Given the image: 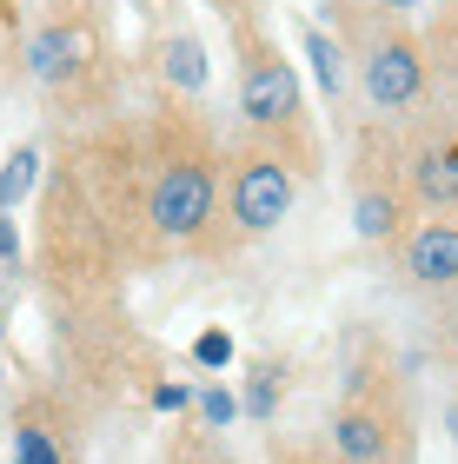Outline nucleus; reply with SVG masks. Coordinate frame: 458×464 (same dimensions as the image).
<instances>
[{
    "label": "nucleus",
    "mask_w": 458,
    "mask_h": 464,
    "mask_svg": "<svg viewBox=\"0 0 458 464\" xmlns=\"http://www.w3.org/2000/svg\"><path fill=\"white\" fill-rule=\"evenodd\" d=\"M239 107H246V120H259V126L293 120L299 113L293 67H286V60H253V67H246V87H239Z\"/></svg>",
    "instance_id": "obj_3"
},
{
    "label": "nucleus",
    "mask_w": 458,
    "mask_h": 464,
    "mask_svg": "<svg viewBox=\"0 0 458 464\" xmlns=\"http://www.w3.org/2000/svg\"><path fill=\"white\" fill-rule=\"evenodd\" d=\"M452 438H458V411H452Z\"/></svg>",
    "instance_id": "obj_21"
},
{
    "label": "nucleus",
    "mask_w": 458,
    "mask_h": 464,
    "mask_svg": "<svg viewBox=\"0 0 458 464\" xmlns=\"http://www.w3.org/2000/svg\"><path fill=\"white\" fill-rule=\"evenodd\" d=\"M34 146H20V153L7 160V166H0V213H14V206L20 199H27V186H34Z\"/></svg>",
    "instance_id": "obj_9"
},
{
    "label": "nucleus",
    "mask_w": 458,
    "mask_h": 464,
    "mask_svg": "<svg viewBox=\"0 0 458 464\" xmlns=\"http://www.w3.org/2000/svg\"><path fill=\"white\" fill-rule=\"evenodd\" d=\"M452 352H458V319H452Z\"/></svg>",
    "instance_id": "obj_20"
},
{
    "label": "nucleus",
    "mask_w": 458,
    "mask_h": 464,
    "mask_svg": "<svg viewBox=\"0 0 458 464\" xmlns=\"http://www.w3.org/2000/svg\"><path fill=\"white\" fill-rule=\"evenodd\" d=\"M193 365H233V339H226V332H200L193 339Z\"/></svg>",
    "instance_id": "obj_14"
},
{
    "label": "nucleus",
    "mask_w": 458,
    "mask_h": 464,
    "mask_svg": "<svg viewBox=\"0 0 458 464\" xmlns=\"http://www.w3.org/2000/svg\"><path fill=\"white\" fill-rule=\"evenodd\" d=\"M405 266H412V279H419V285H452V279H458V226H439V219H432L419 239H412Z\"/></svg>",
    "instance_id": "obj_5"
},
{
    "label": "nucleus",
    "mask_w": 458,
    "mask_h": 464,
    "mask_svg": "<svg viewBox=\"0 0 458 464\" xmlns=\"http://www.w3.org/2000/svg\"><path fill=\"white\" fill-rule=\"evenodd\" d=\"M166 73H173L186 93L206 87V53H200V40H173V47H166Z\"/></svg>",
    "instance_id": "obj_11"
},
{
    "label": "nucleus",
    "mask_w": 458,
    "mask_h": 464,
    "mask_svg": "<svg viewBox=\"0 0 458 464\" xmlns=\"http://www.w3.org/2000/svg\"><path fill=\"white\" fill-rule=\"evenodd\" d=\"M385 7H419V0H385Z\"/></svg>",
    "instance_id": "obj_19"
},
{
    "label": "nucleus",
    "mask_w": 458,
    "mask_h": 464,
    "mask_svg": "<svg viewBox=\"0 0 458 464\" xmlns=\"http://www.w3.org/2000/svg\"><path fill=\"white\" fill-rule=\"evenodd\" d=\"M332 445H339L352 464H372V458H385V431L372 425V418L352 411V418H339V425H332Z\"/></svg>",
    "instance_id": "obj_8"
},
{
    "label": "nucleus",
    "mask_w": 458,
    "mask_h": 464,
    "mask_svg": "<svg viewBox=\"0 0 458 464\" xmlns=\"http://www.w3.org/2000/svg\"><path fill=\"white\" fill-rule=\"evenodd\" d=\"M213 213V179L206 166H166L160 186H153V226L173 232V239H193Z\"/></svg>",
    "instance_id": "obj_1"
},
{
    "label": "nucleus",
    "mask_w": 458,
    "mask_h": 464,
    "mask_svg": "<svg viewBox=\"0 0 458 464\" xmlns=\"http://www.w3.org/2000/svg\"><path fill=\"white\" fill-rule=\"evenodd\" d=\"M419 87H425V67H419V53H412L405 40H385V47L365 60V93L379 100V107H412Z\"/></svg>",
    "instance_id": "obj_4"
},
{
    "label": "nucleus",
    "mask_w": 458,
    "mask_h": 464,
    "mask_svg": "<svg viewBox=\"0 0 458 464\" xmlns=\"http://www.w3.org/2000/svg\"><path fill=\"white\" fill-rule=\"evenodd\" d=\"M14 464H67V458H60V445L40 425H20L14 431Z\"/></svg>",
    "instance_id": "obj_13"
},
{
    "label": "nucleus",
    "mask_w": 458,
    "mask_h": 464,
    "mask_svg": "<svg viewBox=\"0 0 458 464\" xmlns=\"http://www.w3.org/2000/svg\"><path fill=\"white\" fill-rule=\"evenodd\" d=\"M306 60H312V73H319V87H326V93H339V87H346V60H339V47H332L326 34H306Z\"/></svg>",
    "instance_id": "obj_12"
},
{
    "label": "nucleus",
    "mask_w": 458,
    "mask_h": 464,
    "mask_svg": "<svg viewBox=\"0 0 458 464\" xmlns=\"http://www.w3.org/2000/svg\"><path fill=\"white\" fill-rule=\"evenodd\" d=\"M392 219H399V206H392L385 193H359V206H352V226H359V239H385Z\"/></svg>",
    "instance_id": "obj_10"
},
{
    "label": "nucleus",
    "mask_w": 458,
    "mask_h": 464,
    "mask_svg": "<svg viewBox=\"0 0 458 464\" xmlns=\"http://www.w3.org/2000/svg\"><path fill=\"white\" fill-rule=\"evenodd\" d=\"M0 259H20V239H14V219L0 213Z\"/></svg>",
    "instance_id": "obj_18"
},
{
    "label": "nucleus",
    "mask_w": 458,
    "mask_h": 464,
    "mask_svg": "<svg viewBox=\"0 0 458 464\" xmlns=\"http://www.w3.org/2000/svg\"><path fill=\"white\" fill-rule=\"evenodd\" d=\"M286 206H293V173H286L279 160H253L233 186V213L246 232H266L286 219Z\"/></svg>",
    "instance_id": "obj_2"
},
{
    "label": "nucleus",
    "mask_w": 458,
    "mask_h": 464,
    "mask_svg": "<svg viewBox=\"0 0 458 464\" xmlns=\"http://www.w3.org/2000/svg\"><path fill=\"white\" fill-rule=\"evenodd\" d=\"M186 405H193L186 385H153V411H186Z\"/></svg>",
    "instance_id": "obj_16"
},
{
    "label": "nucleus",
    "mask_w": 458,
    "mask_h": 464,
    "mask_svg": "<svg viewBox=\"0 0 458 464\" xmlns=\"http://www.w3.org/2000/svg\"><path fill=\"white\" fill-rule=\"evenodd\" d=\"M200 411H206V425H233V418H239V398H233V392H206Z\"/></svg>",
    "instance_id": "obj_15"
},
{
    "label": "nucleus",
    "mask_w": 458,
    "mask_h": 464,
    "mask_svg": "<svg viewBox=\"0 0 458 464\" xmlns=\"http://www.w3.org/2000/svg\"><path fill=\"white\" fill-rule=\"evenodd\" d=\"M419 193L432 206H452L458 199V146H432V153L419 160Z\"/></svg>",
    "instance_id": "obj_7"
},
{
    "label": "nucleus",
    "mask_w": 458,
    "mask_h": 464,
    "mask_svg": "<svg viewBox=\"0 0 458 464\" xmlns=\"http://www.w3.org/2000/svg\"><path fill=\"white\" fill-rule=\"evenodd\" d=\"M27 60H34V73H40V80H67V73L80 67V40H73L67 27H47V34H34Z\"/></svg>",
    "instance_id": "obj_6"
},
{
    "label": "nucleus",
    "mask_w": 458,
    "mask_h": 464,
    "mask_svg": "<svg viewBox=\"0 0 458 464\" xmlns=\"http://www.w3.org/2000/svg\"><path fill=\"white\" fill-rule=\"evenodd\" d=\"M246 405H253V418H266V411H273V378H259V385H253V398H246Z\"/></svg>",
    "instance_id": "obj_17"
}]
</instances>
